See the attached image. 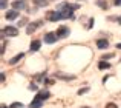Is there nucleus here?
Here are the masks:
<instances>
[{
	"mask_svg": "<svg viewBox=\"0 0 121 108\" xmlns=\"http://www.w3.org/2000/svg\"><path fill=\"white\" fill-rule=\"evenodd\" d=\"M98 6H100V8H107V3L104 2V0H98Z\"/></svg>",
	"mask_w": 121,
	"mask_h": 108,
	"instance_id": "nucleus-14",
	"label": "nucleus"
},
{
	"mask_svg": "<svg viewBox=\"0 0 121 108\" xmlns=\"http://www.w3.org/2000/svg\"><path fill=\"white\" fill-rule=\"evenodd\" d=\"M40 25H41V22H35V23H29V25H28V29H26V31L31 34V33H34V31H35L37 28L40 26Z\"/></svg>",
	"mask_w": 121,
	"mask_h": 108,
	"instance_id": "nucleus-9",
	"label": "nucleus"
},
{
	"mask_svg": "<svg viewBox=\"0 0 121 108\" xmlns=\"http://www.w3.org/2000/svg\"><path fill=\"white\" fill-rule=\"evenodd\" d=\"M81 108H91V107H81Z\"/></svg>",
	"mask_w": 121,
	"mask_h": 108,
	"instance_id": "nucleus-24",
	"label": "nucleus"
},
{
	"mask_svg": "<svg viewBox=\"0 0 121 108\" xmlns=\"http://www.w3.org/2000/svg\"><path fill=\"white\" fill-rule=\"evenodd\" d=\"M87 91H89V88H80V91H78V94H80V96H81V94L87 93Z\"/></svg>",
	"mask_w": 121,
	"mask_h": 108,
	"instance_id": "nucleus-19",
	"label": "nucleus"
},
{
	"mask_svg": "<svg viewBox=\"0 0 121 108\" xmlns=\"http://www.w3.org/2000/svg\"><path fill=\"white\" fill-rule=\"evenodd\" d=\"M35 3H39V6H46L48 5L46 0H35Z\"/></svg>",
	"mask_w": 121,
	"mask_h": 108,
	"instance_id": "nucleus-15",
	"label": "nucleus"
},
{
	"mask_svg": "<svg viewBox=\"0 0 121 108\" xmlns=\"http://www.w3.org/2000/svg\"><path fill=\"white\" fill-rule=\"evenodd\" d=\"M48 19H49L51 22H57V20H60V19H63V17H61V12L51 11V12H48Z\"/></svg>",
	"mask_w": 121,
	"mask_h": 108,
	"instance_id": "nucleus-2",
	"label": "nucleus"
},
{
	"mask_svg": "<svg viewBox=\"0 0 121 108\" xmlns=\"http://www.w3.org/2000/svg\"><path fill=\"white\" fill-rule=\"evenodd\" d=\"M8 20H14V19H17L18 17V12L15 11V9H11V11H8L6 12V15H5Z\"/></svg>",
	"mask_w": 121,
	"mask_h": 108,
	"instance_id": "nucleus-7",
	"label": "nucleus"
},
{
	"mask_svg": "<svg viewBox=\"0 0 121 108\" xmlns=\"http://www.w3.org/2000/svg\"><path fill=\"white\" fill-rule=\"evenodd\" d=\"M57 39H58V36L54 34V33H48L44 36V42L46 43H54V42H57Z\"/></svg>",
	"mask_w": 121,
	"mask_h": 108,
	"instance_id": "nucleus-3",
	"label": "nucleus"
},
{
	"mask_svg": "<svg viewBox=\"0 0 121 108\" xmlns=\"http://www.w3.org/2000/svg\"><path fill=\"white\" fill-rule=\"evenodd\" d=\"M3 33H5L6 36H9V37L18 36V29H17V28H14V26H6L5 29H3Z\"/></svg>",
	"mask_w": 121,
	"mask_h": 108,
	"instance_id": "nucleus-1",
	"label": "nucleus"
},
{
	"mask_svg": "<svg viewBox=\"0 0 121 108\" xmlns=\"http://www.w3.org/2000/svg\"><path fill=\"white\" fill-rule=\"evenodd\" d=\"M23 56H25L23 53L17 54V56H15V57H12V59L9 60V63H11V65H14V63H17V62H18V60H20V59H23Z\"/></svg>",
	"mask_w": 121,
	"mask_h": 108,
	"instance_id": "nucleus-12",
	"label": "nucleus"
},
{
	"mask_svg": "<svg viewBox=\"0 0 121 108\" xmlns=\"http://www.w3.org/2000/svg\"><path fill=\"white\" fill-rule=\"evenodd\" d=\"M43 100H44L43 97H40L39 94H37V97L32 100V103H31V108H40V107H41V102H43Z\"/></svg>",
	"mask_w": 121,
	"mask_h": 108,
	"instance_id": "nucleus-6",
	"label": "nucleus"
},
{
	"mask_svg": "<svg viewBox=\"0 0 121 108\" xmlns=\"http://www.w3.org/2000/svg\"><path fill=\"white\" fill-rule=\"evenodd\" d=\"M57 36H58V37H66V36H69V28H68V26H60L58 29H57Z\"/></svg>",
	"mask_w": 121,
	"mask_h": 108,
	"instance_id": "nucleus-4",
	"label": "nucleus"
},
{
	"mask_svg": "<svg viewBox=\"0 0 121 108\" xmlns=\"http://www.w3.org/2000/svg\"><path fill=\"white\" fill-rule=\"evenodd\" d=\"M9 108H22V103H20V102H14Z\"/></svg>",
	"mask_w": 121,
	"mask_h": 108,
	"instance_id": "nucleus-17",
	"label": "nucleus"
},
{
	"mask_svg": "<svg viewBox=\"0 0 121 108\" xmlns=\"http://www.w3.org/2000/svg\"><path fill=\"white\" fill-rule=\"evenodd\" d=\"M57 77H61L63 80H74L75 76H66V74H57Z\"/></svg>",
	"mask_w": 121,
	"mask_h": 108,
	"instance_id": "nucleus-13",
	"label": "nucleus"
},
{
	"mask_svg": "<svg viewBox=\"0 0 121 108\" xmlns=\"http://www.w3.org/2000/svg\"><path fill=\"white\" fill-rule=\"evenodd\" d=\"M40 40H34L32 43H31V51H39L40 49Z\"/></svg>",
	"mask_w": 121,
	"mask_h": 108,
	"instance_id": "nucleus-10",
	"label": "nucleus"
},
{
	"mask_svg": "<svg viewBox=\"0 0 121 108\" xmlns=\"http://www.w3.org/2000/svg\"><path fill=\"white\" fill-rule=\"evenodd\" d=\"M110 66H112V65H110L109 62H104V60H101V62L98 63V68H100V69H109Z\"/></svg>",
	"mask_w": 121,
	"mask_h": 108,
	"instance_id": "nucleus-11",
	"label": "nucleus"
},
{
	"mask_svg": "<svg viewBox=\"0 0 121 108\" xmlns=\"http://www.w3.org/2000/svg\"><path fill=\"white\" fill-rule=\"evenodd\" d=\"M97 46L100 49H104L109 46V42H107V39H100V40H97Z\"/></svg>",
	"mask_w": 121,
	"mask_h": 108,
	"instance_id": "nucleus-8",
	"label": "nucleus"
},
{
	"mask_svg": "<svg viewBox=\"0 0 121 108\" xmlns=\"http://www.w3.org/2000/svg\"><path fill=\"white\" fill-rule=\"evenodd\" d=\"M110 57H113V54H106V56H104V59H110Z\"/></svg>",
	"mask_w": 121,
	"mask_h": 108,
	"instance_id": "nucleus-20",
	"label": "nucleus"
},
{
	"mask_svg": "<svg viewBox=\"0 0 121 108\" xmlns=\"http://www.w3.org/2000/svg\"><path fill=\"white\" fill-rule=\"evenodd\" d=\"M117 48H120V49H121V43H118V45H117Z\"/></svg>",
	"mask_w": 121,
	"mask_h": 108,
	"instance_id": "nucleus-22",
	"label": "nucleus"
},
{
	"mask_svg": "<svg viewBox=\"0 0 121 108\" xmlns=\"http://www.w3.org/2000/svg\"><path fill=\"white\" fill-rule=\"evenodd\" d=\"M104 108H118V105H117V103H113V102H109Z\"/></svg>",
	"mask_w": 121,
	"mask_h": 108,
	"instance_id": "nucleus-16",
	"label": "nucleus"
},
{
	"mask_svg": "<svg viewBox=\"0 0 121 108\" xmlns=\"http://www.w3.org/2000/svg\"><path fill=\"white\" fill-rule=\"evenodd\" d=\"M0 3H2V5H0V6H2V9H5L6 6H8V5H6V3H8V0H0Z\"/></svg>",
	"mask_w": 121,
	"mask_h": 108,
	"instance_id": "nucleus-18",
	"label": "nucleus"
},
{
	"mask_svg": "<svg viewBox=\"0 0 121 108\" xmlns=\"http://www.w3.org/2000/svg\"><path fill=\"white\" fill-rule=\"evenodd\" d=\"M12 6H14L15 11H17V9H25L26 8V2H25V0H15V2L12 3Z\"/></svg>",
	"mask_w": 121,
	"mask_h": 108,
	"instance_id": "nucleus-5",
	"label": "nucleus"
},
{
	"mask_svg": "<svg viewBox=\"0 0 121 108\" xmlns=\"http://www.w3.org/2000/svg\"><path fill=\"white\" fill-rule=\"evenodd\" d=\"M115 5L117 6H121V0H115Z\"/></svg>",
	"mask_w": 121,
	"mask_h": 108,
	"instance_id": "nucleus-21",
	"label": "nucleus"
},
{
	"mask_svg": "<svg viewBox=\"0 0 121 108\" xmlns=\"http://www.w3.org/2000/svg\"><path fill=\"white\" fill-rule=\"evenodd\" d=\"M118 23H120V25H121V17H120V19H118Z\"/></svg>",
	"mask_w": 121,
	"mask_h": 108,
	"instance_id": "nucleus-23",
	"label": "nucleus"
}]
</instances>
